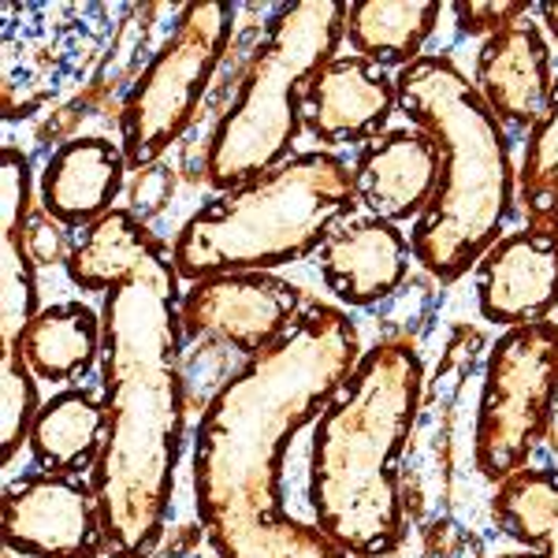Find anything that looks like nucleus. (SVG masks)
<instances>
[{"instance_id": "nucleus-16", "label": "nucleus", "mask_w": 558, "mask_h": 558, "mask_svg": "<svg viewBox=\"0 0 558 558\" xmlns=\"http://www.w3.org/2000/svg\"><path fill=\"white\" fill-rule=\"evenodd\" d=\"M128 153L101 134L64 142L41 168L38 202L41 213L60 228H89L112 213V202L128 179Z\"/></svg>"}, {"instance_id": "nucleus-11", "label": "nucleus", "mask_w": 558, "mask_h": 558, "mask_svg": "<svg viewBox=\"0 0 558 558\" xmlns=\"http://www.w3.org/2000/svg\"><path fill=\"white\" fill-rule=\"evenodd\" d=\"M476 305L495 328L547 320L558 310V231L521 228L476 260Z\"/></svg>"}, {"instance_id": "nucleus-8", "label": "nucleus", "mask_w": 558, "mask_h": 558, "mask_svg": "<svg viewBox=\"0 0 558 558\" xmlns=\"http://www.w3.org/2000/svg\"><path fill=\"white\" fill-rule=\"evenodd\" d=\"M231 34H235L231 4L209 0V4L183 8L175 31L131 86L120 112V146L134 172L157 165L168 146L183 138V131L194 123L197 105L231 45Z\"/></svg>"}, {"instance_id": "nucleus-10", "label": "nucleus", "mask_w": 558, "mask_h": 558, "mask_svg": "<svg viewBox=\"0 0 558 558\" xmlns=\"http://www.w3.org/2000/svg\"><path fill=\"white\" fill-rule=\"evenodd\" d=\"M4 544L23 558H101L97 495L78 476L31 473L4 492Z\"/></svg>"}, {"instance_id": "nucleus-25", "label": "nucleus", "mask_w": 558, "mask_h": 558, "mask_svg": "<svg viewBox=\"0 0 558 558\" xmlns=\"http://www.w3.org/2000/svg\"><path fill=\"white\" fill-rule=\"evenodd\" d=\"M539 20H544L547 34L558 41V0H547V4H539Z\"/></svg>"}, {"instance_id": "nucleus-9", "label": "nucleus", "mask_w": 558, "mask_h": 558, "mask_svg": "<svg viewBox=\"0 0 558 558\" xmlns=\"http://www.w3.org/2000/svg\"><path fill=\"white\" fill-rule=\"evenodd\" d=\"M302 313V287L276 272L209 276L179 299L183 339H220L246 357L276 347Z\"/></svg>"}, {"instance_id": "nucleus-3", "label": "nucleus", "mask_w": 558, "mask_h": 558, "mask_svg": "<svg viewBox=\"0 0 558 558\" xmlns=\"http://www.w3.org/2000/svg\"><path fill=\"white\" fill-rule=\"evenodd\" d=\"M425 365L410 339L362 350L320 413L310 451V510L339 551L391 558L407 539L399 462L421 413Z\"/></svg>"}, {"instance_id": "nucleus-14", "label": "nucleus", "mask_w": 558, "mask_h": 558, "mask_svg": "<svg viewBox=\"0 0 558 558\" xmlns=\"http://www.w3.org/2000/svg\"><path fill=\"white\" fill-rule=\"evenodd\" d=\"M439 186V146L421 128L376 134L354 160L357 205L387 223L421 220Z\"/></svg>"}, {"instance_id": "nucleus-7", "label": "nucleus", "mask_w": 558, "mask_h": 558, "mask_svg": "<svg viewBox=\"0 0 558 558\" xmlns=\"http://www.w3.org/2000/svg\"><path fill=\"white\" fill-rule=\"evenodd\" d=\"M558 407V320L507 328L484 365L473 458L484 481L521 473L547 436Z\"/></svg>"}, {"instance_id": "nucleus-5", "label": "nucleus", "mask_w": 558, "mask_h": 558, "mask_svg": "<svg viewBox=\"0 0 558 558\" xmlns=\"http://www.w3.org/2000/svg\"><path fill=\"white\" fill-rule=\"evenodd\" d=\"M357 209L354 168L328 149L294 153L272 172L216 194L175 235L186 283L235 272H276L310 257Z\"/></svg>"}, {"instance_id": "nucleus-20", "label": "nucleus", "mask_w": 558, "mask_h": 558, "mask_svg": "<svg viewBox=\"0 0 558 558\" xmlns=\"http://www.w3.org/2000/svg\"><path fill=\"white\" fill-rule=\"evenodd\" d=\"M444 8L436 0H357L347 4L343 38L354 57L376 68H410L425 57V41L432 38Z\"/></svg>"}, {"instance_id": "nucleus-2", "label": "nucleus", "mask_w": 558, "mask_h": 558, "mask_svg": "<svg viewBox=\"0 0 558 558\" xmlns=\"http://www.w3.org/2000/svg\"><path fill=\"white\" fill-rule=\"evenodd\" d=\"M362 339L339 305H305L276 347L246 357L202 410L194 432V507L216 558H328L317 525L283 502V454L350 380Z\"/></svg>"}, {"instance_id": "nucleus-4", "label": "nucleus", "mask_w": 558, "mask_h": 558, "mask_svg": "<svg viewBox=\"0 0 558 558\" xmlns=\"http://www.w3.org/2000/svg\"><path fill=\"white\" fill-rule=\"evenodd\" d=\"M399 112L439 146V186L410 228V254L439 283L476 268L510 220L518 172L507 128L451 57H421L395 75Z\"/></svg>"}, {"instance_id": "nucleus-6", "label": "nucleus", "mask_w": 558, "mask_h": 558, "mask_svg": "<svg viewBox=\"0 0 558 558\" xmlns=\"http://www.w3.org/2000/svg\"><path fill=\"white\" fill-rule=\"evenodd\" d=\"M343 26L347 4L336 0L279 8L242 75L235 101L213 128L205 149V179L213 191H235L294 157L291 149L305 128V94L339 57Z\"/></svg>"}, {"instance_id": "nucleus-15", "label": "nucleus", "mask_w": 558, "mask_h": 558, "mask_svg": "<svg viewBox=\"0 0 558 558\" xmlns=\"http://www.w3.org/2000/svg\"><path fill=\"white\" fill-rule=\"evenodd\" d=\"M410 239L380 216H350L320 246V279L350 310L391 299L410 272Z\"/></svg>"}, {"instance_id": "nucleus-22", "label": "nucleus", "mask_w": 558, "mask_h": 558, "mask_svg": "<svg viewBox=\"0 0 558 558\" xmlns=\"http://www.w3.org/2000/svg\"><path fill=\"white\" fill-rule=\"evenodd\" d=\"M518 205L529 228L558 231V78L539 120L529 128L518 168Z\"/></svg>"}, {"instance_id": "nucleus-18", "label": "nucleus", "mask_w": 558, "mask_h": 558, "mask_svg": "<svg viewBox=\"0 0 558 558\" xmlns=\"http://www.w3.org/2000/svg\"><path fill=\"white\" fill-rule=\"evenodd\" d=\"M105 324L101 313H94L86 302L68 299L41 305V313L26 324L20 343L8 350H20L31 373L45 384H75L86 376L94 362H101Z\"/></svg>"}, {"instance_id": "nucleus-26", "label": "nucleus", "mask_w": 558, "mask_h": 558, "mask_svg": "<svg viewBox=\"0 0 558 558\" xmlns=\"http://www.w3.org/2000/svg\"><path fill=\"white\" fill-rule=\"evenodd\" d=\"M499 558H539V555H533V551H510V555H499Z\"/></svg>"}, {"instance_id": "nucleus-1", "label": "nucleus", "mask_w": 558, "mask_h": 558, "mask_svg": "<svg viewBox=\"0 0 558 558\" xmlns=\"http://www.w3.org/2000/svg\"><path fill=\"white\" fill-rule=\"evenodd\" d=\"M78 291H101L105 447L89 473L108 558H149L168 525L186 391L172 250L128 209L89 223L68 254Z\"/></svg>"}, {"instance_id": "nucleus-13", "label": "nucleus", "mask_w": 558, "mask_h": 558, "mask_svg": "<svg viewBox=\"0 0 558 558\" xmlns=\"http://www.w3.org/2000/svg\"><path fill=\"white\" fill-rule=\"evenodd\" d=\"M399 108V89L384 68L362 57H336L310 83L305 94V131L324 149L368 146L384 134L387 120Z\"/></svg>"}, {"instance_id": "nucleus-17", "label": "nucleus", "mask_w": 558, "mask_h": 558, "mask_svg": "<svg viewBox=\"0 0 558 558\" xmlns=\"http://www.w3.org/2000/svg\"><path fill=\"white\" fill-rule=\"evenodd\" d=\"M4 276H0V331H4V350L20 343L26 324L41 313L38 305V260L26 246V223H31V160L23 149H4Z\"/></svg>"}, {"instance_id": "nucleus-21", "label": "nucleus", "mask_w": 558, "mask_h": 558, "mask_svg": "<svg viewBox=\"0 0 558 558\" xmlns=\"http://www.w3.org/2000/svg\"><path fill=\"white\" fill-rule=\"evenodd\" d=\"M492 518L539 558H558V470H521L495 484Z\"/></svg>"}, {"instance_id": "nucleus-19", "label": "nucleus", "mask_w": 558, "mask_h": 558, "mask_svg": "<svg viewBox=\"0 0 558 558\" xmlns=\"http://www.w3.org/2000/svg\"><path fill=\"white\" fill-rule=\"evenodd\" d=\"M105 402L86 387H64L49 402H41L38 421L31 428V458L41 473L78 476L94 473L105 447Z\"/></svg>"}, {"instance_id": "nucleus-27", "label": "nucleus", "mask_w": 558, "mask_h": 558, "mask_svg": "<svg viewBox=\"0 0 558 558\" xmlns=\"http://www.w3.org/2000/svg\"><path fill=\"white\" fill-rule=\"evenodd\" d=\"M328 558H357V555H350V551H339V547H336V551H331Z\"/></svg>"}, {"instance_id": "nucleus-23", "label": "nucleus", "mask_w": 558, "mask_h": 558, "mask_svg": "<svg viewBox=\"0 0 558 558\" xmlns=\"http://www.w3.org/2000/svg\"><path fill=\"white\" fill-rule=\"evenodd\" d=\"M0 439H4V465H12V458L23 451V444H31V428L38 421V376L31 373V365L23 362L20 350H4L0 362Z\"/></svg>"}, {"instance_id": "nucleus-12", "label": "nucleus", "mask_w": 558, "mask_h": 558, "mask_svg": "<svg viewBox=\"0 0 558 558\" xmlns=\"http://www.w3.org/2000/svg\"><path fill=\"white\" fill-rule=\"evenodd\" d=\"M473 86L502 128L529 134L555 89L551 45L544 31L525 15L507 31L484 38L476 52Z\"/></svg>"}, {"instance_id": "nucleus-24", "label": "nucleus", "mask_w": 558, "mask_h": 558, "mask_svg": "<svg viewBox=\"0 0 558 558\" xmlns=\"http://www.w3.org/2000/svg\"><path fill=\"white\" fill-rule=\"evenodd\" d=\"M451 12L462 34H470V38H492V34L525 20L533 8H529V0H458Z\"/></svg>"}]
</instances>
